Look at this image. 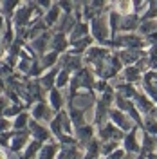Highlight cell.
Wrapping results in <instances>:
<instances>
[{
    "instance_id": "1",
    "label": "cell",
    "mask_w": 157,
    "mask_h": 159,
    "mask_svg": "<svg viewBox=\"0 0 157 159\" xmlns=\"http://www.w3.org/2000/svg\"><path fill=\"white\" fill-rule=\"evenodd\" d=\"M94 36L99 40L107 38V24L103 18H96L94 20Z\"/></svg>"
},
{
    "instance_id": "2",
    "label": "cell",
    "mask_w": 157,
    "mask_h": 159,
    "mask_svg": "<svg viewBox=\"0 0 157 159\" xmlns=\"http://www.w3.org/2000/svg\"><path fill=\"white\" fill-rule=\"evenodd\" d=\"M110 118L114 119L118 125H121V127H125V129H128L130 127V121H127V118L119 112V110H114V112H110Z\"/></svg>"
},
{
    "instance_id": "3",
    "label": "cell",
    "mask_w": 157,
    "mask_h": 159,
    "mask_svg": "<svg viewBox=\"0 0 157 159\" xmlns=\"http://www.w3.org/2000/svg\"><path fill=\"white\" fill-rule=\"evenodd\" d=\"M60 159H79V154L76 148H67L65 152H61Z\"/></svg>"
},
{
    "instance_id": "4",
    "label": "cell",
    "mask_w": 157,
    "mask_h": 159,
    "mask_svg": "<svg viewBox=\"0 0 157 159\" xmlns=\"http://www.w3.org/2000/svg\"><path fill=\"white\" fill-rule=\"evenodd\" d=\"M34 116H36L38 119L49 118V110H47V107H45V105H38V107L34 109Z\"/></svg>"
},
{
    "instance_id": "5",
    "label": "cell",
    "mask_w": 157,
    "mask_h": 159,
    "mask_svg": "<svg viewBox=\"0 0 157 159\" xmlns=\"http://www.w3.org/2000/svg\"><path fill=\"white\" fill-rule=\"evenodd\" d=\"M54 156V147H43L40 152V159H52Z\"/></svg>"
},
{
    "instance_id": "6",
    "label": "cell",
    "mask_w": 157,
    "mask_h": 159,
    "mask_svg": "<svg viewBox=\"0 0 157 159\" xmlns=\"http://www.w3.org/2000/svg\"><path fill=\"white\" fill-rule=\"evenodd\" d=\"M65 45H67V43H65V36H63V34H61V33H60L58 36H54V49H65Z\"/></svg>"
},
{
    "instance_id": "7",
    "label": "cell",
    "mask_w": 157,
    "mask_h": 159,
    "mask_svg": "<svg viewBox=\"0 0 157 159\" xmlns=\"http://www.w3.org/2000/svg\"><path fill=\"white\" fill-rule=\"evenodd\" d=\"M33 132H34V136L38 139H47V132L43 127H38V125H33Z\"/></svg>"
},
{
    "instance_id": "8",
    "label": "cell",
    "mask_w": 157,
    "mask_h": 159,
    "mask_svg": "<svg viewBox=\"0 0 157 159\" xmlns=\"http://www.w3.org/2000/svg\"><path fill=\"white\" fill-rule=\"evenodd\" d=\"M51 103H52V107H56L60 109V105H61V96H60V92H51Z\"/></svg>"
},
{
    "instance_id": "9",
    "label": "cell",
    "mask_w": 157,
    "mask_h": 159,
    "mask_svg": "<svg viewBox=\"0 0 157 159\" xmlns=\"http://www.w3.org/2000/svg\"><path fill=\"white\" fill-rule=\"evenodd\" d=\"M155 25H157L155 20H152V22H146V24H145V25L141 27V31H143L145 34H148V33H152V31L155 29Z\"/></svg>"
},
{
    "instance_id": "10",
    "label": "cell",
    "mask_w": 157,
    "mask_h": 159,
    "mask_svg": "<svg viewBox=\"0 0 157 159\" xmlns=\"http://www.w3.org/2000/svg\"><path fill=\"white\" fill-rule=\"evenodd\" d=\"M137 143H136V138H134V134L130 136V138H127V150H137Z\"/></svg>"
},
{
    "instance_id": "11",
    "label": "cell",
    "mask_w": 157,
    "mask_h": 159,
    "mask_svg": "<svg viewBox=\"0 0 157 159\" xmlns=\"http://www.w3.org/2000/svg\"><path fill=\"white\" fill-rule=\"evenodd\" d=\"M125 76H127V80H137V78H139V72H137V69L130 67V69H127Z\"/></svg>"
},
{
    "instance_id": "12",
    "label": "cell",
    "mask_w": 157,
    "mask_h": 159,
    "mask_svg": "<svg viewBox=\"0 0 157 159\" xmlns=\"http://www.w3.org/2000/svg\"><path fill=\"white\" fill-rule=\"evenodd\" d=\"M24 141H25V136H24V134H22V136H18L16 139H13V143H15V145H13V148H15V150L22 148V145H24Z\"/></svg>"
},
{
    "instance_id": "13",
    "label": "cell",
    "mask_w": 157,
    "mask_h": 159,
    "mask_svg": "<svg viewBox=\"0 0 157 159\" xmlns=\"http://www.w3.org/2000/svg\"><path fill=\"white\" fill-rule=\"evenodd\" d=\"M90 134H92V130L88 129V127H83V129L79 130V138L81 139H88L90 138Z\"/></svg>"
},
{
    "instance_id": "14",
    "label": "cell",
    "mask_w": 157,
    "mask_h": 159,
    "mask_svg": "<svg viewBox=\"0 0 157 159\" xmlns=\"http://www.w3.org/2000/svg\"><path fill=\"white\" fill-rule=\"evenodd\" d=\"M78 29L72 31V36H79V34H83V33H87V25H76Z\"/></svg>"
},
{
    "instance_id": "15",
    "label": "cell",
    "mask_w": 157,
    "mask_h": 159,
    "mask_svg": "<svg viewBox=\"0 0 157 159\" xmlns=\"http://www.w3.org/2000/svg\"><path fill=\"white\" fill-rule=\"evenodd\" d=\"M25 121H27V114H22L18 118V121H16V129H22L25 125Z\"/></svg>"
},
{
    "instance_id": "16",
    "label": "cell",
    "mask_w": 157,
    "mask_h": 159,
    "mask_svg": "<svg viewBox=\"0 0 157 159\" xmlns=\"http://www.w3.org/2000/svg\"><path fill=\"white\" fill-rule=\"evenodd\" d=\"M54 60H56V54H47V56L43 58V61H42V63H43V65H51Z\"/></svg>"
},
{
    "instance_id": "17",
    "label": "cell",
    "mask_w": 157,
    "mask_h": 159,
    "mask_svg": "<svg viewBox=\"0 0 157 159\" xmlns=\"http://www.w3.org/2000/svg\"><path fill=\"white\" fill-rule=\"evenodd\" d=\"M56 18H58V7L51 11V15H49V18H47V22H49V24H52V22H54Z\"/></svg>"
},
{
    "instance_id": "18",
    "label": "cell",
    "mask_w": 157,
    "mask_h": 159,
    "mask_svg": "<svg viewBox=\"0 0 157 159\" xmlns=\"http://www.w3.org/2000/svg\"><path fill=\"white\" fill-rule=\"evenodd\" d=\"M65 81H67V72L60 74V78H58V83H60V85H65Z\"/></svg>"
},
{
    "instance_id": "19",
    "label": "cell",
    "mask_w": 157,
    "mask_h": 159,
    "mask_svg": "<svg viewBox=\"0 0 157 159\" xmlns=\"http://www.w3.org/2000/svg\"><path fill=\"white\" fill-rule=\"evenodd\" d=\"M6 107V99H0V114H2V110Z\"/></svg>"
},
{
    "instance_id": "20",
    "label": "cell",
    "mask_w": 157,
    "mask_h": 159,
    "mask_svg": "<svg viewBox=\"0 0 157 159\" xmlns=\"http://www.w3.org/2000/svg\"><path fill=\"white\" fill-rule=\"evenodd\" d=\"M7 129V123L6 121H0V130H6Z\"/></svg>"
},
{
    "instance_id": "21",
    "label": "cell",
    "mask_w": 157,
    "mask_h": 159,
    "mask_svg": "<svg viewBox=\"0 0 157 159\" xmlns=\"http://www.w3.org/2000/svg\"><path fill=\"white\" fill-rule=\"evenodd\" d=\"M0 159H4V154H0Z\"/></svg>"
}]
</instances>
